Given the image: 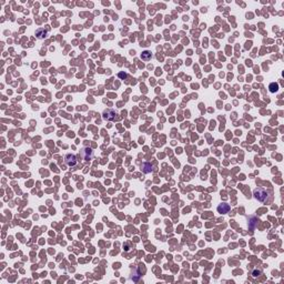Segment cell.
<instances>
[{
    "label": "cell",
    "mask_w": 284,
    "mask_h": 284,
    "mask_svg": "<svg viewBox=\"0 0 284 284\" xmlns=\"http://www.w3.org/2000/svg\"><path fill=\"white\" fill-rule=\"evenodd\" d=\"M253 194H254V198L260 202H265L268 198V192L263 188H257L253 192Z\"/></svg>",
    "instance_id": "1"
},
{
    "label": "cell",
    "mask_w": 284,
    "mask_h": 284,
    "mask_svg": "<svg viewBox=\"0 0 284 284\" xmlns=\"http://www.w3.org/2000/svg\"><path fill=\"white\" fill-rule=\"evenodd\" d=\"M80 156L83 161H90L93 156V151L90 148H82L80 151Z\"/></svg>",
    "instance_id": "2"
},
{
    "label": "cell",
    "mask_w": 284,
    "mask_h": 284,
    "mask_svg": "<svg viewBox=\"0 0 284 284\" xmlns=\"http://www.w3.org/2000/svg\"><path fill=\"white\" fill-rule=\"evenodd\" d=\"M116 116H118L117 111H116V110H112V109L105 110V112H103V114H102L103 119H105V120H108V121L116 120Z\"/></svg>",
    "instance_id": "3"
},
{
    "label": "cell",
    "mask_w": 284,
    "mask_h": 284,
    "mask_svg": "<svg viewBox=\"0 0 284 284\" xmlns=\"http://www.w3.org/2000/svg\"><path fill=\"white\" fill-rule=\"evenodd\" d=\"M65 163H66L67 165H69V167H74V165L77 164V156H74V154H71V153L67 154V156H65Z\"/></svg>",
    "instance_id": "4"
},
{
    "label": "cell",
    "mask_w": 284,
    "mask_h": 284,
    "mask_svg": "<svg viewBox=\"0 0 284 284\" xmlns=\"http://www.w3.org/2000/svg\"><path fill=\"white\" fill-rule=\"evenodd\" d=\"M48 35H49V32H48L47 29H44V28H39V29H37L36 30V37L38 38V39H46L48 37Z\"/></svg>",
    "instance_id": "5"
},
{
    "label": "cell",
    "mask_w": 284,
    "mask_h": 284,
    "mask_svg": "<svg viewBox=\"0 0 284 284\" xmlns=\"http://www.w3.org/2000/svg\"><path fill=\"white\" fill-rule=\"evenodd\" d=\"M230 209H231V208H230L229 204H226V203H221V204L218 206V212L221 214H226L230 211Z\"/></svg>",
    "instance_id": "6"
},
{
    "label": "cell",
    "mask_w": 284,
    "mask_h": 284,
    "mask_svg": "<svg viewBox=\"0 0 284 284\" xmlns=\"http://www.w3.org/2000/svg\"><path fill=\"white\" fill-rule=\"evenodd\" d=\"M141 168H142L144 173H150V172L153 171V167H152V164L149 163V162H144V163L141 165Z\"/></svg>",
    "instance_id": "7"
},
{
    "label": "cell",
    "mask_w": 284,
    "mask_h": 284,
    "mask_svg": "<svg viewBox=\"0 0 284 284\" xmlns=\"http://www.w3.org/2000/svg\"><path fill=\"white\" fill-rule=\"evenodd\" d=\"M151 58H152V53L150 52V51L145 50V51H143V52L141 53V59H142L143 61H149V60H150Z\"/></svg>",
    "instance_id": "8"
},
{
    "label": "cell",
    "mask_w": 284,
    "mask_h": 284,
    "mask_svg": "<svg viewBox=\"0 0 284 284\" xmlns=\"http://www.w3.org/2000/svg\"><path fill=\"white\" fill-rule=\"evenodd\" d=\"M277 90H279V85H277V83L273 82V83L270 85V91H271V92H276Z\"/></svg>",
    "instance_id": "9"
},
{
    "label": "cell",
    "mask_w": 284,
    "mask_h": 284,
    "mask_svg": "<svg viewBox=\"0 0 284 284\" xmlns=\"http://www.w3.org/2000/svg\"><path fill=\"white\" fill-rule=\"evenodd\" d=\"M261 274V271L260 270H254L252 272V275L254 276V277H257V276H259Z\"/></svg>",
    "instance_id": "10"
},
{
    "label": "cell",
    "mask_w": 284,
    "mask_h": 284,
    "mask_svg": "<svg viewBox=\"0 0 284 284\" xmlns=\"http://www.w3.org/2000/svg\"><path fill=\"white\" fill-rule=\"evenodd\" d=\"M119 77L122 79H125L127 78V73H122V72H121V73H119Z\"/></svg>",
    "instance_id": "11"
}]
</instances>
